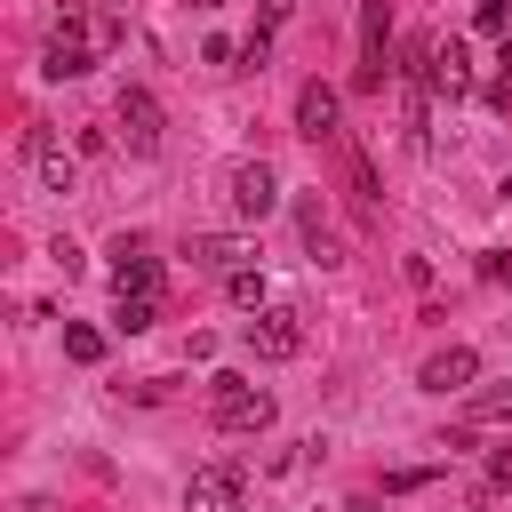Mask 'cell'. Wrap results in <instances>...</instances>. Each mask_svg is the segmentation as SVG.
I'll return each mask as SVG.
<instances>
[{
	"label": "cell",
	"mask_w": 512,
	"mask_h": 512,
	"mask_svg": "<svg viewBox=\"0 0 512 512\" xmlns=\"http://www.w3.org/2000/svg\"><path fill=\"white\" fill-rule=\"evenodd\" d=\"M224 200H232L240 224H264V216L280 208V176H272L264 160H232V168H224Z\"/></svg>",
	"instance_id": "obj_1"
},
{
	"label": "cell",
	"mask_w": 512,
	"mask_h": 512,
	"mask_svg": "<svg viewBox=\"0 0 512 512\" xmlns=\"http://www.w3.org/2000/svg\"><path fill=\"white\" fill-rule=\"evenodd\" d=\"M208 408H216V424H224V432H264V424H272V392H264V384H248V376H216Z\"/></svg>",
	"instance_id": "obj_2"
},
{
	"label": "cell",
	"mask_w": 512,
	"mask_h": 512,
	"mask_svg": "<svg viewBox=\"0 0 512 512\" xmlns=\"http://www.w3.org/2000/svg\"><path fill=\"white\" fill-rule=\"evenodd\" d=\"M240 504H248L240 464H200V472L184 480V512H240Z\"/></svg>",
	"instance_id": "obj_3"
},
{
	"label": "cell",
	"mask_w": 512,
	"mask_h": 512,
	"mask_svg": "<svg viewBox=\"0 0 512 512\" xmlns=\"http://www.w3.org/2000/svg\"><path fill=\"white\" fill-rule=\"evenodd\" d=\"M248 352H256V360H296V352H304V320H296L288 304H264V312L248 320Z\"/></svg>",
	"instance_id": "obj_4"
},
{
	"label": "cell",
	"mask_w": 512,
	"mask_h": 512,
	"mask_svg": "<svg viewBox=\"0 0 512 512\" xmlns=\"http://www.w3.org/2000/svg\"><path fill=\"white\" fill-rule=\"evenodd\" d=\"M16 144H24V160H32V176H40L48 192H72V184H80V168H72V152H64V144H56V136L40 128V120H32V128H24Z\"/></svg>",
	"instance_id": "obj_5"
},
{
	"label": "cell",
	"mask_w": 512,
	"mask_h": 512,
	"mask_svg": "<svg viewBox=\"0 0 512 512\" xmlns=\"http://www.w3.org/2000/svg\"><path fill=\"white\" fill-rule=\"evenodd\" d=\"M472 376H480V352H472V344H440V352L416 368V384L440 392V400H448V392H472Z\"/></svg>",
	"instance_id": "obj_6"
},
{
	"label": "cell",
	"mask_w": 512,
	"mask_h": 512,
	"mask_svg": "<svg viewBox=\"0 0 512 512\" xmlns=\"http://www.w3.org/2000/svg\"><path fill=\"white\" fill-rule=\"evenodd\" d=\"M336 120H344V96H336L328 80H304V88H296V136L328 144V136H336Z\"/></svg>",
	"instance_id": "obj_7"
},
{
	"label": "cell",
	"mask_w": 512,
	"mask_h": 512,
	"mask_svg": "<svg viewBox=\"0 0 512 512\" xmlns=\"http://www.w3.org/2000/svg\"><path fill=\"white\" fill-rule=\"evenodd\" d=\"M384 48H392V8L368 0L360 8V88H384Z\"/></svg>",
	"instance_id": "obj_8"
},
{
	"label": "cell",
	"mask_w": 512,
	"mask_h": 512,
	"mask_svg": "<svg viewBox=\"0 0 512 512\" xmlns=\"http://www.w3.org/2000/svg\"><path fill=\"white\" fill-rule=\"evenodd\" d=\"M424 88H432V96H464V88H472L464 40H432V48H424Z\"/></svg>",
	"instance_id": "obj_9"
},
{
	"label": "cell",
	"mask_w": 512,
	"mask_h": 512,
	"mask_svg": "<svg viewBox=\"0 0 512 512\" xmlns=\"http://www.w3.org/2000/svg\"><path fill=\"white\" fill-rule=\"evenodd\" d=\"M120 136H128V152H160V96L152 88H120Z\"/></svg>",
	"instance_id": "obj_10"
},
{
	"label": "cell",
	"mask_w": 512,
	"mask_h": 512,
	"mask_svg": "<svg viewBox=\"0 0 512 512\" xmlns=\"http://www.w3.org/2000/svg\"><path fill=\"white\" fill-rule=\"evenodd\" d=\"M112 288H120V296H160V264H152L136 240H120V248H112Z\"/></svg>",
	"instance_id": "obj_11"
},
{
	"label": "cell",
	"mask_w": 512,
	"mask_h": 512,
	"mask_svg": "<svg viewBox=\"0 0 512 512\" xmlns=\"http://www.w3.org/2000/svg\"><path fill=\"white\" fill-rule=\"evenodd\" d=\"M192 264H200V272H240V264H248V240L208 232V240H192Z\"/></svg>",
	"instance_id": "obj_12"
},
{
	"label": "cell",
	"mask_w": 512,
	"mask_h": 512,
	"mask_svg": "<svg viewBox=\"0 0 512 512\" xmlns=\"http://www.w3.org/2000/svg\"><path fill=\"white\" fill-rule=\"evenodd\" d=\"M480 424H512V384H488V392H464V432Z\"/></svg>",
	"instance_id": "obj_13"
},
{
	"label": "cell",
	"mask_w": 512,
	"mask_h": 512,
	"mask_svg": "<svg viewBox=\"0 0 512 512\" xmlns=\"http://www.w3.org/2000/svg\"><path fill=\"white\" fill-rule=\"evenodd\" d=\"M224 296H232L240 312H264V272H256V264H240V272H224Z\"/></svg>",
	"instance_id": "obj_14"
},
{
	"label": "cell",
	"mask_w": 512,
	"mask_h": 512,
	"mask_svg": "<svg viewBox=\"0 0 512 512\" xmlns=\"http://www.w3.org/2000/svg\"><path fill=\"white\" fill-rule=\"evenodd\" d=\"M152 320H160V296H120V312H112V328H120V336H144Z\"/></svg>",
	"instance_id": "obj_15"
},
{
	"label": "cell",
	"mask_w": 512,
	"mask_h": 512,
	"mask_svg": "<svg viewBox=\"0 0 512 512\" xmlns=\"http://www.w3.org/2000/svg\"><path fill=\"white\" fill-rule=\"evenodd\" d=\"M64 352H72L80 368H96V360H104V328H88V320H64Z\"/></svg>",
	"instance_id": "obj_16"
},
{
	"label": "cell",
	"mask_w": 512,
	"mask_h": 512,
	"mask_svg": "<svg viewBox=\"0 0 512 512\" xmlns=\"http://www.w3.org/2000/svg\"><path fill=\"white\" fill-rule=\"evenodd\" d=\"M472 24H480L488 40H512V8H504V0H480V16H472Z\"/></svg>",
	"instance_id": "obj_17"
},
{
	"label": "cell",
	"mask_w": 512,
	"mask_h": 512,
	"mask_svg": "<svg viewBox=\"0 0 512 512\" xmlns=\"http://www.w3.org/2000/svg\"><path fill=\"white\" fill-rule=\"evenodd\" d=\"M480 488H488V496H504V488H512V448H496V456H488V480H480Z\"/></svg>",
	"instance_id": "obj_18"
},
{
	"label": "cell",
	"mask_w": 512,
	"mask_h": 512,
	"mask_svg": "<svg viewBox=\"0 0 512 512\" xmlns=\"http://www.w3.org/2000/svg\"><path fill=\"white\" fill-rule=\"evenodd\" d=\"M480 272H488V280H512V248H488V256H480Z\"/></svg>",
	"instance_id": "obj_19"
},
{
	"label": "cell",
	"mask_w": 512,
	"mask_h": 512,
	"mask_svg": "<svg viewBox=\"0 0 512 512\" xmlns=\"http://www.w3.org/2000/svg\"><path fill=\"white\" fill-rule=\"evenodd\" d=\"M496 96H504V104H512V40H504V48H496Z\"/></svg>",
	"instance_id": "obj_20"
},
{
	"label": "cell",
	"mask_w": 512,
	"mask_h": 512,
	"mask_svg": "<svg viewBox=\"0 0 512 512\" xmlns=\"http://www.w3.org/2000/svg\"><path fill=\"white\" fill-rule=\"evenodd\" d=\"M344 512H376V496H352V504H344Z\"/></svg>",
	"instance_id": "obj_21"
},
{
	"label": "cell",
	"mask_w": 512,
	"mask_h": 512,
	"mask_svg": "<svg viewBox=\"0 0 512 512\" xmlns=\"http://www.w3.org/2000/svg\"><path fill=\"white\" fill-rule=\"evenodd\" d=\"M192 8H224V0H192Z\"/></svg>",
	"instance_id": "obj_22"
}]
</instances>
